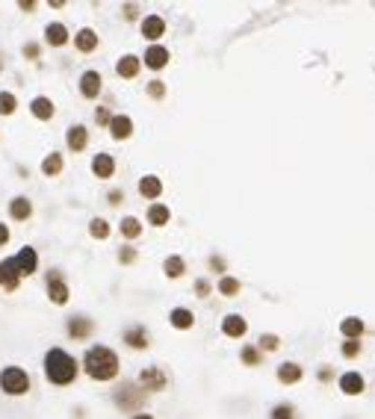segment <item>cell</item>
<instances>
[{
  "instance_id": "cell-39",
  "label": "cell",
  "mask_w": 375,
  "mask_h": 419,
  "mask_svg": "<svg viewBox=\"0 0 375 419\" xmlns=\"http://www.w3.org/2000/svg\"><path fill=\"white\" fill-rule=\"evenodd\" d=\"M95 121H98V124H109V121H113V115H109V109H107V106H98Z\"/></svg>"
},
{
  "instance_id": "cell-4",
  "label": "cell",
  "mask_w": 375,
  "mask_h": 419,
  "mask_svg": "<svg viewBox=\"0 0 375 419\" xmlns=\"http://www.w3.org/2000/svg\"><path fill=\"white\" fill-rule=\"evenodd\" d=\"M142 402H145V390L136 387V384H121L116 390V404L121 411H139Z\"/></svg>"
},
{
  "instance_id": "cell-20",
  "label": "cell",
  "mask_w": 375,
  "mask_h": 419,
  "mask_svg": "<svg viewBox=\"0 0 375 419\" xmlns=\"http://www.w3.org/2000/svg\"><path fill=\"white\" fill-rule=\"evenodd\" d=\"M125 343H127L130 348H148V330L142 328V325L127 328V330H125Z\"/></svg>"
},
{
  "instance_id": "cell-13",
  "label": "cell",
  "mask_w": 375,
  "mask_h": 419,
  "mask_svg": "<svg viewBox=\"0 0 375 419\" xmlns=\"http://www.w3.org/2000/svg\"><path fill=\"white\" fill-rule=\"evenodd\" d=\"M92 171H95V178H113L116 174V160L109 157V153H98V157L92 160Z\"/></svg>"
},
{
  "instance_id": "cell-1",
  "label": "cell",
  "mask_w": 375,
  "mask_h": 419,
  "mask_svg": "<svg viewBox=\"0 0 375 419\" xmlns=\"http://www.w3.org/2000/svg\"><path fill=\"white\" fill-rule=\"evenodd\" d=\"M83 369L95 381H113L118 375V355L107 346H92L83 355Z\"/></svg>"
},
{
  "instance_id": "cell-38",
  "label": "cell",
  "mask_w": 375,
  "mask_h": 419,
  "mask_svg": "<svg viewBox=\"0 0 375 419\" xmlns=\"http://www.w3.org/2000/svg\"><path fill=\"white\" fill-rule=\"evenodd\" d=\"M358 351H360V343H358V339H349V343H343V355H346V357H355Z\"/></svg>"
},
{
  "instance_id": "cell-34",
  "label": "cell",
  "mask_w": 375,
  "mask_h": 419,
  "mask_svg": "<svg viewBox=\"0 0 375 419\" xmlns=\"http://www.w3.org/2000/svg\"><path fill=\"white\" fill-rule=\"evenodd\" d=\"M219 292L228 295V299H230V295H237L239 292V281L237 278H228V274H225V278L219 281Z\"/></svg>"
},
{
  "instance_id": "cell-2",
  "label": "cell",
  "mask_w": 375,
  "mask_h": 419,
  "mask_svg": "<svg viewBox=\"0 0 375 419\" xmlns=\"http://www.w3.org/2000/svg\"><path fill=\"white\" fill-rule=\"evenodd\" d=\"M77 372H80V366H77V360L68 355V351L51 348L48 355H45V375H48L51 384H57V387L71 384L77 378Z\"/></svg>"
},
{
  "instance_id": "cell-7",
  "label": "cell",
  "mask_w": 375,
  "mask_h": 419,
  "mask_svg": "<svg viewBox=\"0 0 375 419\" xmlns=\"http://www.w3.org/2000/svg\"><path fill=\"white\" fill-rule=\"evenodd\" d=\"M165 375H163V369H157V366H148V369H142V375H139V387L142 390H165Z\"/></svg>"
},
{
  "instance_id": "cell-27",
  "label": "cell",
  "mask_w": 375,
  "mask_h": 419,
  "mask_svg": "<svg viewBox=\"0 0 375 419\" xmlns=\"http://www.w3.org/2000/svg\"><path fill=\"white\" fill-rule=\"evenodd\" d=\"M340 387H343V393H349V395H358L363 390V378L358 372H346L343 378H340Z\"/></svg>"
},
{
  "instance_id": "cell-36",
  "label": "cell",
  "mask_w": 375,
  "mask_h": 419,
  "mask_svg": "<svg viewBox=\"0 0 375 419\" xmlns=\"http://www.w3.org/2000/svg\"><path fill=\"white\" fill-rule=\"evenodd\" d=\"M272 419H295V413H293L290 404H278V407L272 411Z\"/></svg>"
},
{
  "instance_id": "cell-30",
  "label": "cell",
  "mask_w": 375,
  "mask_h": 419,
  "mask_svg": "<svg viewBox=\"0 0 375 419\" xmlns=\"http://www.w3.org/2000/svg\"><path fill=\"white\" fill-rule=\"evenodd\" d=\"M121 234H125L127 239H136V236L142 234L139 218H136V216H125V218H121Z\"/></svg>"
},
{
  "instance_id": "cell-15",
  "label": "cell",
  "mask_w": 375,
  "mask_h": 419,
  "mask_svg": "<svg viewBox=\"0 0 375 419\" xmlns=\"http://www.w3.org/2000/svg\"><path fill=\"white\" fill-rule=\"evenodd\" d=\"M145 65L148 68H165V65H169V50H165L163 45H151L148 50H145Z\"/></svg>"
},
{
  "instance_id": "cell-31",
  "label": "cell",
  "mask_w": 375,
  "mask_h": 419,
  "mask_svg": "<svg viewBox=\"0 0 375 419\" xmlns=\"http://www.w3.org/2000/svg\"><path fill=\"white\" fill-rule=\"evenodd\" d=\"M163 269H165V274H169V278H183V272H186V263L174 254V257H169L163 263Z\"/></svg>"
},
{
  "instance_id": "cell-18",
  "label": "cell",
  "mask_w": 375,
  "mask_h": 419,
  "mask_svg": "<svg viewBox=\"0 0 375 419\" xmlns=\"http://www.w3.org/2000/svg\"><path fill=\"white\" fill-rule=\"evenodd\" d=\"M45 41L51 48H62L68 41V27L65 24H48L45 27Z\"/></svg>"
},
{
  "instance_id": "cell-25",
  "label": "cell",
  "mask_w": 375,
  "mask_h": 419,
  "mask_svg": "<svg viewBox=\"0 0 375 419\" xmlns=\"http://www.w3.org/2000/svg\"><path fill=\"white\" fill-rule=\"evenodd\" d=\"M169 218H172L169 207H163V204H151V207H148V222H151L154 227H163V225H169Z\"/></svg>"
},
{
  "instance_id": "cell-29",
  "label": "cell",
  "mask_w": 375,
  "mask_h": 419,
  "mask_svg": "<svg viewBox=\"0 0 375 419\" xmlns=\"http://www.w3.org/2000/svg\"><path fill=\"white\" fill-rule=\"evenodd\" d=\"M340 330L349 337V339H358L360 334H363V322L358 316H349V319H343V325H340Z\"/></svg>"
},
{
  "instance_id": "cell-32",
  "label": "cell",
  "mask_w": 375,
  "mask_h": 419,
  "mask_svg": "<svg viewBox=\"0 0 375 419\" xmlns=\"http://www.w3.org/2000/svg\"><path fill=\"white\" fill-rule=\"evenodd\" d=\"M15 106H18V101L12 92H0V115H12Z\"/></svg>"
},
{
  "instance_id": "cell-19",
  "label": "cell",
  "mask_w": 375,
  "mask_h": 419,
  "mask_svg": "<svg viewBox=\"0 0 375 419\" xmlns=\"http://www.w3.org/2000/svg\"><path fill=\"white\" fill-rule=\"evenodd\" d=\"M74 45H77V50H80V53H92V50L98 48V32L89 30V27H83V30L74 36Z\"/></svg>"
},
{
  "instance_id": "cell-33",
  "label": "cell",
  "mask_w": 375,
  "mask_h": 419,
  "mask_svg": "<svg viewBox=\"0 0 375 419\" xmlns=\"http://www.w3.org/2000/svg\"><path fill=\"white\" fill-rule=\"evenodd\" d=\"M89 234L95 239H107L109 236V222H104V218H92V222H89Z\"/></svg>"
},
{
  "instance_id": "cell-24",
  "label": "cell",
  "mask_w": 375,
  "mask_h": 419,
  "mask_svg": "<svg viewBox=\"0 0 375 419\" xmlns=\"http://www.w3.org/2000/svg\"><path fill=\"white\" fill-rule=\"evenodd\" d=\"M62 171V153L51 151L45 160H42V174H48V178H57V174Z\"/></svg>"
},
{
  "instance_id": "cell-37",
  "label": "cell",
  "mask_w": 375,
  "mask_h": 419,
  "mask_svg": "<svg viewBox=\"0 0 375 419\" xmlns=\"http://www.w3.org/2000/svg\"><path fill=\"white\" fill-rule=\"evenodd\" d=\"M278 346H281V339H278V337H272V334H263V337H260V348H266V351H275Z\"/></svg>"
},
{
  "instance_id": "cell-47",
  "label": "cell",
  "mask_w": 375,
  "mask_h": 419,
  "mask_svg": "<svg viewBox=\"0 0 375 419\" xmlns=\"http://www.w3.org/2000/svg\"><path fill=\"white\" fill-rule=\"evenodd\" d=\"M134 419H154V416H148V413H136Z\"/></svg>"
},
{
  "instance_id": "cell-41",
  "label": "cell",
  "mask_w": 375,
  "mask_h": 419,
  "mask_svg": "<svg viewBox=\"0 0 375 419\" xmlns=\"http://www.w3.org/2000/svg\"><path fill=\"white\" fill-rule=\"evenodd\" d=\"M118 260H121V263H134V260H136V251H134V248H121Z\"/></svg>"
},
{
  "instance_id": "cell-17",
  "label": "cell",
  "mask_w": 375,
  "mask_h": 419,
  "mask_svg": "<svg viewBox=\"0 0 375 419\" xmlns=\"http://www.w3.org/2000/svg\"><path fill=\"white\" fill-rule=\"evenodd\" d=\"M109 133H113V139H130V133H134V121H130L127 115H113V121H109Z\"/></svg>"
},
{
  "instance_id": "cell-40",
  "label": "cell",
  "mask_w": 375,
  "mask_h": 419,
  "mask_svg": "<svg viewBox=\"0 0 375 419\" xmlns=\"http://www.w3.org/2000/svg\"><path fill=\"white\" fill-rule=\"evenodd\" d=\"M148 95H151V97H163V95H165V86H163L160 80H154V83L148 86Z\"/></svg>"
},
{
  "instance_id": "cell-16",
  "label": "cell",
  "mask_w": 375,
  "mask_h": 419,
  "mask_svg": "<svg viewBox=\"0 0 375 419\" xmlns=\"http://www.w3.org/2000/svg\"><path fill=\"white\" fill-rule=\"evenodd\" d=\"M139 68H142V59L139 57H134V53H125L118 62H116V71H118V77H136L139 74Z\"/></svg>"
},
{
  "instance_id": "cell-23",
  "label": "cell",
  "mask_w": 375,
  "mask_h": 419,
  "mask_svg": "<svg viewBox=\"0 0 375 419\" xmlns=\"http://www.w3.org/2000/svg\"><path fill=\"white\" fill-rule=\"evenodd\" d=\"M246 319H242V316H225V322H222V330H225V334L228 337H242V334H246Z\"/></svg>"
},
{
  "instance_id": "cell-10",
  "label": "cell",
  "mask_w": 375,
  "mask_h": 419,
  "mask_svg": "<svg viewBox=\"0 0 375 419\" xmlns=\"http://www.w3.org/2000/svg\"><path fill=\"white\" fill-rule=\"evenodd\" d=\"M65 142H68L71 151H86V145H89V130L83 124H74V127H68V133H65Z\"/></svg>"
},
{
  "instance_id": "cell-42",
  "label": "cell",
  "mask_w": 375,
  "mask_h": 419,
  "mask_svg": "<svg viewBox=\"0 0 375 419\" xmlns=\"http://www.w3.org/2000/svg\"><path fill=\"white\" fill-rule=\"evenodd\" d=\"M195 292L201 295V299H204V295H210V283H207V281H198V283H195Z\"/></svg>"
},
{
  "instance_id": "cell-21",
  "label": "cell",
  "mask_w": 375,
  "mask_h": 419,
  "mask_svg": "<svg viewBox=\"0 0 375 419\" xmlns=\"http://www.w3.org/2000/svg\"><path fill=\"white\" fill-rule=\"evenodd\" d=\"M30 113L36 115L39 121H51L53 118V101H51V97H33Z\"/></svg>"
},
{
  "instance_id": "cell-22",
  "label": "cell",
  "mask_w": 375,
  "mask_h": 419,
  "mask_svg": "<svg viewBox=\"0 0 375 419\" xmlns=\"http://www.w3.org/2000/svg\"><path fill=\"white\" fill-rule=\"evenodd\" d=\"M160 192H163L160 178H154V174H145V178L139 180V195H142V198H160Z\"/></svg>"
},
{
  "instance_id": "cell-35",
  "label": "cell",
  "mask_w": 375,
  "mask_h": 419,
  "mask_svg": "<svg viewBox=\"0 0 375 419\" xmlns=\"http://www.w3.org/2000/svg\"><path fill=\"white\" fill-rule=\"evenodd\" d=\"M242 363H248V366H257V363H260V351L251 348V346H246V348H242Z\"/></svg>"
},
{
  "instance_id": "cell-46",
  "label": "cell",
  "mask_w": 375,
  "mask_h": 419,
  "mask_svg": "<svg viewBox=\"0 0 375 419\" xmlns=\"http://www.w3.org/2000/svg\"><path fill=\"white\" fill-rule=\"evenodd\" d=\"M136 12H139V9H136L134 3H127V6H125V18H130V21H134V18H136Z\"/></svg>"
},
{
  "instance_id": "cell-8",
  "label": "cell",
  "mask_w": 375,
  "mask_h": 419,
  "mask_svg": "<svg viewBox=\"0 0 375 419\" xmlns=\"http://www.w3.org/2000/svg\"><path fill=\"white\" fill-rule=\"evenodd\" d=\"M18 283H21V274H18V269H15V260L9 257V260L0 263V286L12 292V290H18Z\"/></svg>"
},
{
  "instance_id": "cell-45",
  "label": "cell",
  "mask_w": 375,
  "mask_h": 419,
  "mask_svg": "<svg viewBox=\"0 0 375 419\" xmlns=\"http://www.w3.org/2000/svg\"><path fill=\"white\" fill-rule=\"evenodd\" d=\"M121 201H125V195H121L118 189H113V192H109V204H121Z\"/></svg>"
},
{
  "instance_id": "cell-9",
  "label": "cell",
  "mask_w": 375,
  "mask_h": 419,
  "mask_svg": "<svg viewBox=\"0 0 375 419\" xmlns=\"http://www.w3.org/2000/svg\"><path fill=\"white\" fill-rule=\"evenodd\" d=\"M92 319H86V316H71L68 319V337L71 339H86V337H92Z\"/></svg>"
},
{
  "instance_id": "cell-11",
  "label": "cell",
  "mask_w": 375,
  "mask_h": 419,
  "mask_svg": "<svg viewBox=\"0 0 375 419\" xmlns=\"http://www.w3.org/2000/svg\"><path fill=\"white\" fill-rule=\"evenodd\" d=\"M101 74L98 71H86L83 77H80V95L83 97H98L101 95Z\"/></svg>"
},
{
  "instance_id": "cell-44",
  "label": "cell",
  "mask_w": 375,
  "mask_h": 419,
  "mask_svg": "<svg viewBox=\"0 0 375 419\" xmlns=\"http://www.w3.org/2000/svg\"><path fill=\"white\" fill-rule=\"evenodd\" d=\"M6 242H9V227L0 222V245H6Z\"/></svg>"
},
{
  "instance_id": "cell-26",
  "label": "cell",
  "mask_w": 375,
  "mask_h": 419,
  "mask_svg": "<svg viewBox=\"0 0 375 419\" xmlns=\"http://www.w3.org/2000/svg\"><path fill=\"white\" fill-rule=\"evenodd\" d=\"M278 381H281V384H295V381H302V366H299V363H281Z\"/></svg>"
},
{
  "instance_id": "cell-12",
  "label": "cell",
  "mask_w": 375,
  "mask_h": 419,
  "mask_svg": "<svg viewBox=\"0 0 375 419\" xmlns=\"http://www.w3.org/2000/svg\"><path fill=\"white\" fill-rule=\"evenodd\" d=\"M9 216H12L15 222H27V218L33 216V204H30V198H24V195L12 198V201H9Z\"/></svg>"
},
{
  "instance_id": "cell-28",
  "label": "cell",
  "mask_w": 375,
  "mask_h": 419,
  "mask_svg": "<svg viewBox=\"0 0 375 419\" xmlns=\"http://www.w3.org/2000/svg\"><path fill=\"white\" fill-rule=\"evenodd\" d=\"M172 325L174 328H192V322H195V316H192V310H186V307H174V310H172Z\"/></svg>"
},
{
  "instance_id": "cell-14",
  "label": "cell",
  "mask_w": 375,
  "mask_h": 419,
  "mask_svg": "<svg viewBox=\"0 0 375 419\" xmlns=\"http://www.w3.org/2000/svg\"><path fill=\"white\" fill-rule=\"evenodd\" d=\"M163 32H165V21L160 15H148L145 21H142V36H145L148 41H157Z\"/></svg>"
},
{
  "instance_id": "cell-3",
  "label": "cell",
  "mask_w": 375,
  "mask_h": 419,
  "mask_svg": "<svg viewBox=\"0 0 375 419\" xmlns=\"http://www.w3.org/2000/svg\"><path fill=\"white\" fill-rule=\"evenodd\" d=\"M0 390L6 395H24L30 390V375L21 366H6L0 372Z\"/></svg>"
},
{
  "instance_id": "cell-43",
  "label": "cell",
  "mask_w": 375,
  "mask_h": 419,
  "mask_svg": "<svg viewBox=\"0 0 375 419\" xmlns=\"http://www.w3.org/2000/svg\"><path fill=\"white\" fill-rule=\"evenodd\" d=\"M24 57L36 59V57H39V45H27V48H24Z\"/></svg>"
},
{
  "instance_id": "cell-5",
  "label": "cell",
  "mask_w": 375,
  "mask_h": 419,
  "mask_svg": "<svg viewBox=\"0 0 375 419\" xmlns=\"http://www.w3.org/2000/svg\"><path fill=\"white\" fill-rule=\"evenodd\" d=\"M12 260H15V269H18L21 278H27V274H33L39 269V254H36V248H30V245L21 248Z\"/></svg>"
},
{
  "instance_id": "cell-6",
  "label": "cell",
  "mask_w": 375,
  "mask_h": 419,
  "mask_svg": "<svg viewBox=\"0 0 375 419\" xmlns=\"http://www.w3.org/2000/svg\"><path fill=\"white\" fill-rule=\"evenodd\" d=\"M48 295H51L53 304H65V301H68V283L62 281V274L57 269L48 274Z\"/></svg>"
}]
</instances>
